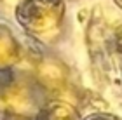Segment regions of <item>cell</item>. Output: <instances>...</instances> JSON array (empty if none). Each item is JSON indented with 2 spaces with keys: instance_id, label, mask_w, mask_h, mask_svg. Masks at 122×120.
I'll return each instance as SVG.
<instances>
[{
  "instance_id": "obj_1",
  "label": "cell",
  "mask_w": 122,
  "mask_h": 120,
  "mask_svg": "<svg viewBox=\"0 0 122 120\" xmlns=\"http://www.w3.org/2000/svg\"><path fill=\"white\" fill-rule=\"evenodd\" d=\"M16 18L30 35L40 40H52L59 33L65 19L63 0H19Z\"/></svg>"
},
{
  "instance_id": "obj_2",
  "label": "cell",
  "mask_w": 122,
  "mask_h": 120,
  "mask_svg": "<svg viewBox=\"0 0 122 120\" xmlns=\"http://www.w3.org/2000/svg\"><path fill=\"white\" fill-rule=\"evenodd\" d=\"M68 66L58 58H42L35 64V78L44 89L59 92L68 85Z\"/></svg>"
},
{
  "instance_id": "obj_3",
  "label": "cell",
  "mask_w": 122,
  "mask_h": 120,
  "mask_svg": "<svg viewBox=\"0 0 122 120\" xmlns=\"http://www.w3.org/2000/svg\"><path fill=\"white\" fill-rule=\"evenodd\" d=\"M0 103L4 108L16 115H26L35 108V97L31 89L21 82H12L4 87V91L0 92Z\"/></svg>"
},
{
  "instance_id": "obj_4",
  "label": "cell",
  "mask_w": 122,
  "mask_h": 120,
  "mask_svg": "<svg viewBox=\"0 0 122 120\" xmlns=\"http://www.w3.org/2000/svg\"><path fill=\"white\" fill-rule=\"evenodd\" d=\"M21 58V49L9 28L0 24V70L16 64Z\"/></svg>"
},
{
  "instance_id": "obj_5",
  "label": "cell",
  "mask_w": 122,
  "mask_h": 120,
  "mask_svg": "<svg viewBox=\"0 0 122 120\" xmlns=\"http://www.w3.org/2000/svg\"><path fill=\"white\" fill-rule=\"evenodd\" d=\"M46 120H79V113L68 103L56 101L47 108Z\"/></svg>"
},
{
  "instance_id": "obj_6",
  "label": "cell",
  "mask_w": 122,
  "mask_h": 120,
  "mask_svg": "<svg viewBox=\"0 0 122 120\" xmlns=\"http://www.w3.org/2000/svg\"><path fill=\"white\" fill-rule=\"evenodd\" d=\"M86 120H117L112 115H107V113H94V115H89Z\"/></svg>"
},
{
  "instance_id": "obj_7",
  "label": "cell",
  "mask_w": 122,
  "mask_h": 120,
  "mask_svg": "<svg viewBox=\"0 0 122 120\" xmlns=\"http://www.w3.org/2000/svg\"><path fill=\"white\" fill-rule=\"evenodd\" d=\"M115 47H117V52L122 56V30L115 35Z\"/></svg>"
},
{
  "instance_id": "obj_8",
  "label": "cell",
  "mask_w": 122,
  "mask_h": 120,
  "mask_svg": "<svg viewBox=\"0 0 122 120\" xmlns=\"http://www.w3.org/2000/svg\"><path fill=\"white\" fill-rule=\"evenodd\" d=\"M2 2H4L5 5H9V7H10V5H14V4H18V2H19V0H2Z\"/></svg>"
},
{
  "instance_id": "obj_9",
  "label": "cell",
  "mask_w": 122,
  "mask_h": 120,
  "mask_svg": "<svg viewBox=\"0 0 122 120\" xmlns=\"http://www.w3.org/2000/svg\"><path fill=\"white\" fill-rule=\"evenodd\" d=\"M113 2H115V4H117V5H119V7L122 9V0H113Z\"/></svg>"
}]
</instances>
